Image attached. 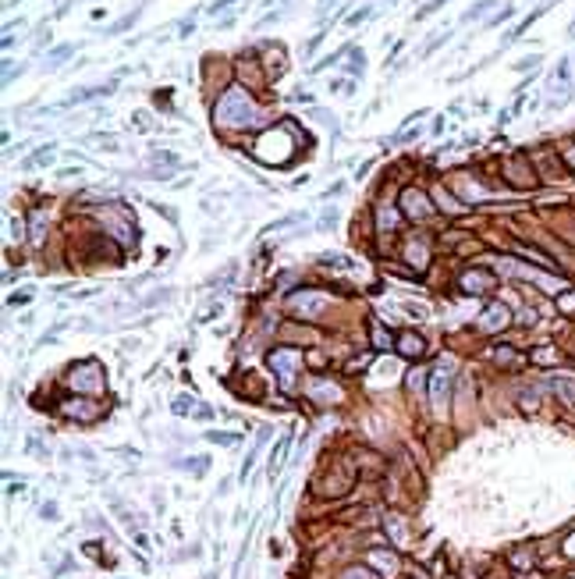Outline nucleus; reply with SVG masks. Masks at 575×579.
Returning a JSON list of instances; mask_svg holds the SVG:
<instances>
[{
  "mask_svg": "<svg viewBox=\"0 0 575 579\" xmlns=\"http://www.w3.org/2000/svg\"><path fill=\"white\" fill-rule=\"evenodd\" d=\"M68 384H71V391H78V395H99V391L107 387V374H104V366H99L96 359H86V363L71 366Z\"/></svg>",
  "mask_w": 575,
  "mask_h": 579,
  "instance_id": "f257e3e1",
  "label": "nucleus"
},
{
  "mask_svg": "<svg viewBox=\"0 0 575 579\" xmlns=\"http://www.w3.org/2000/svg\"><path fill=\"white\" fill-rule=\"evenodd\" d=\"M266 363H270V370L277 374V381L284 384V391H295L292 381H295V374L302 370V356L295 352V348H274V352L266 356Z\"/></svg>",
  "mask_w": 575,
  "mask_h": 579,
  "instance_id": "f03ea898",
  "label": "nucleus"
},
{
  "mask_svg": "<svg viewBox=\"0 0 575 579\" xmlns=\"http://www.w3.org/2000/svg\"><path fill=\"white\" fill-rule=\"evenodd\" d=\"M401 206H405V214L412 217V220H430V217H434V206H430V199H426L423 192H416V189H408V192L401 196Z\"/></svg>",
  "mask_w": 575,
  "mask_h": 579,
  "instance_id": "7ed1b4c3",
  "label": "nucleus"
},
{
  "mask_svg": "<svg viewBox=\"0 0 575 579\" xmlns=\"http://www.w3.org/2000/svg\"><path fill=\"white\" fill-rule=\"evenodd\" d=\"M508 320H511L508 306L494 302V306H486V313L480 317V330H486V334H494V330H504V327H508Z\"/></svg>",
  "mask_w": 575,
  "mask_h": 579,
  "instance_id": "20e7f679",
  "label": "nucleus"
},
{
  "mask_svg": "<svg viewBox=\"0 0 575 579\" xmlns=\"http://www.w3.org/2000/svg\"><path fill=\"white\" fill-rule=\"evenodd\" d=\"M497 281H494V274H486V271H465L462 274V292H472V295H483V292H490Z\"/></svg>",
  "mask_w": 575,
  "mask_h": 579,
  "instance_id": "39448f33",
  "label": "nucleus"
},
{
  "mask_svg": "<svg viewBox=\"0 0 575 579\" xmlns=\"http://www.w3.org/2000/svg\"><path fill=\"white\" fill-rule=\"evenodd\" d=\"M426 352V341L416 334V330H405V334L398 338V356L401 359H419Z\"/></svg>",
  "mask_w": 575,
  "mask_h": 579,
  "instance_id": "423d86ee",
  "label": "nucleus"
},
{
  "mask_svg": "<svg viewBox=\"0 0 575 579\" xmlns=\"http://www.w3.org/2000/svg\"><path fill=\"white\" fill-rule=\"evenodd\" d=\"M288 306L298 309V313H305V317H316L323 309V295L320 292H298V295H292V302H288Z\"/></svg>",
  "mask_w": 575,
  "mask_h": 579,
  "instance_id": "0eeeda50",
  "label": "nucleus"
},
{
  "mask_svg": "<svg viewBox=\"0 0 575 579\" xmlns=\"http://www.w3.org/2000/svg\"><path fill=\"white\" fill-rule=\"evenodd\" d=\"M405 260H408V263H412V266H419V271H423V266L430 263V253H426V242H408V245H405Z\"/></svg>",
  "mask_w": 575,
  "mask_h": 579,
  "instance_id": "6e6552de",
  "label": "nucleus"
},
{
  "mask_svg": "<svg viewBox=\"0 0 575 579\" xmlns=\"http://www.w3.org/2000/svg\"><path fill=\"white\" fill-rule=\"evenodd\" d=\"M430 395H434V405L441 409L444 402H447V374H434V381H430Z\"/></svg>",
  "mask_w": 575,
  "mask_h": 579,
  "instance_id": "1a4fd4ad",
  "label": "nucleus"
},
{
  "mask_svg": "<svg viewBox=\"0 0 575 579\" xmlns=\"http://www.w3.org/2000/svg\"><path fill=\"white\" fill-rule=\"evenodd\" d=\"M60 412H68V416H78V420H93L96 416V405H86V402H64Z\"/></svg>",
  "mask_w": 575,
  "mask_h": 579,
  "instance_id": "9d476101",
  "label": "nucleus"
},
{
  "mask_svg": "<svg viewBox=\"0 0 575 579\" xmlns=\"http://www.w3.org/2000/svg\"><path fill=\"white\" fill-rule=\"evenodd\" d=\"M369 562L391 572V569H398V554L395 551H369Z\"/></svg>",
  "mask_w": 575,
  "mask_h": 579,
  "instance_id": "9b49d317",
  "label": "nucleus"
},
{
  "mask_svg": "<svg viewBox=\"0 0 575 579\" xmlns=\"http://www.w3.org/2000/svg\"><path fill=\"white\" fill-rule=\"evenodd\" d=\"M497 363H501L504 370H515V366L522 363V356L515 352V348H497Z\"/></svg>",
  "mask_w": 575,
  "mask_h": 579,
  "instance_id": "f8f14e48",
  "label": "nucleus"
},
{
  "mask_svg": "<svg viewBox=\"0 0 575 579\" xmlns=\"http://www.w3.org/2000/svg\"><path fill=\"white\" fill-rule=\"evenodd\" d=\"M511 565H515V569H532V551L529 547L511 551Z\"/></svg>",
  "mask_w": 575,
  "mask_h": 579,
  "instance_id": "ddd939ff",
  "label": "nucleus"
},
{
  "mask_svg": "<svg viewBox=\"0 0 575 579\" xmlns=\"http://www.w3.org/2000/svg\"><path fill=\"white\" fill-rule=\"evenodd\" d=\"M171 409H174V412H178V416H189V412H192V409H196V402H192V398H189V395H178V398H174V405H171Z\"/></svg>",
  "mask_w": 575,
  "mask_h": 579,
  "instance_id": "4468645a",
  "label": "nucleus"
},
{
  "mask_svg": "<svg viewBox=\"0 0 575 579\" xmlns=\"http://www.w3.org/2000/svg\"><path fill=\"white\" fill-rule=\"evenodd\" d=\"M284 451H288V441H281V444L274 448V455H270V477H277V469H281V459H284Z\"/></svg>",
  "mask_w": 575,
  "mask_h": 579,
  "instance_id": "2eb2a0df",
  "label": "nucleus"
},
{
  "mask_svg": "<svg viewBox=\"0 0 575 579\" xmlns=\"http://www.w3.org/2000/svg\"><path fill=\"white\" fill-rule=\"evenodd\" d=\"M207 438H210L213 444H238V441H242V438H238V433H217V430H210V433H207Z\"/></svg>",
  "mask_w": 575,
  "mask_h": 579,
  "instance_id": "dca6fc26",
  "label": "nucleus"
},
{
  "mask_svg": "<svg viewBox=\"0 0 575 579\" xmlns=\"http://www.w3.org/2000/svg\"><path fill=\"white\" fill-rule=\"evenodd\" d=\"M341 579H380V576H373V572H369V569H348Z\"/></svg>",
  "mask_w": 575,
  "mask_h": 579,
  "instance_id": "f3484780",
  "label": "nucleus"
},
{
  "mask_svg": "<svg viewBox=\"0 0 575 579\" xmlns=\"http://www.w3.org/2000/svg\"><path fill=\"white\" fill-rule=\"evenodd\" d=\"M373 345H377V348H387V345H391V334H384L377 323H373Z\"/></svg>",
  "mask_w": 575,
  "mask_h": 579,
  "instance_id": "a211bd4d",
  "label": "nucleus"
},
{
  "mask_svg": "<svg viewBox=\"0 0 575 579\" xmlns=\"http://www.w3.org/2000/svg\"><path fill=\"white\" fill-rule=\"evenodd\" d=\"M554 359H558V356H554V348H540V352H537V363H543V366H550Z\"/></svg>",
  "mask_w": 575,
  "mask_h": 579,
  "instance_id": "6ab92c4d",
  "label": "nucleus"
},
{
  "mask_svg": "<svg viewBox=\"0 0 575 579\" xmlns=\"http://www.w3.org/2000/svg\"><path fill=\"white\" fill-rule=\"evenodd\" d=\"M29 299H32L29 292H18V295H11V306H29Z\"/></svg>",
  "mask_w": 575,
  "mask_h": 579,
  "instance_id": "aec40b11",
  "label": "nucleus"
},
{
  "mask_svg": "<svg viewBox=\"0 0 575 579\" xmlns=\"http://www.w3.org/2000/svg\"><path fill=\"white\" fill-rule=\"evenodd\" d=\"M39 515H43V519H57V508H54V505H43V512H39Z\"/></svg>",
  "mask_w": 575,
  "mask_h": 579,
  "instance_id": "412c9836",
  "label": "nucleus"
}]
</instances>
